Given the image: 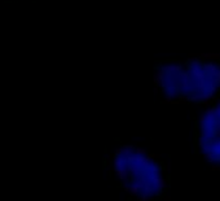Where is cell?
<instances>
[{"mask_svg": "<svg viewBox=\"0 0 220 201\" xmlns=\"http://www.w3.org/2000/svg\"><path fill=\"white\" fill-rule=\"evenodd\" d=\"M108 166L127 195L136 201H157L169 189L161 156L136 145H119L109 154Z\"/></svg>", "mask_w": 220, "mask_h": 201, "instance_id": "cell-1", "label": "cell"}, {"mask_svg": "<svg viewBox=\"0 0 220 201\" xmlns=\"http://www.w3.org/2000/svg\"><path fill=\"white\" fill-rule=\"evenodd\" d=\"M219 60H203L200 55L189 56L184 64L186 75V103L210 107L220 92Z\"/></svg>", "mask_w": 220, "mask_h": 201, "instance_id": "cell-2", "label": "cell"}, {"mask_svg": "<svg viewBox=\"0 0 220 201\" xmlns=\"http://www.w3.org/2000/svg\"><path fill=\"white\" fill-rule=\"evenodd\" d=\"M155 92L161 93L166 103H186V75L184 64L179 61H163L154 71Z\"/></svg>", "mask_w": 220, "mask_h": 201, "instance_id": "cell-3", "label": "cell"}, {"mask_svg": "<svg viewBox=\"0 0 220 201\" xmlns=\"http://www.w3.org/2000/svg\"><path fill=\"white\" fill-rule=\"evenodd\" d=\"M211 171H220V165L216 162V164H212L211 166Z\"/></svg>", "mask_w": 220, "mask_h": 201, "instance_id": "cell-4", "label": "cell"}]
</instances>
